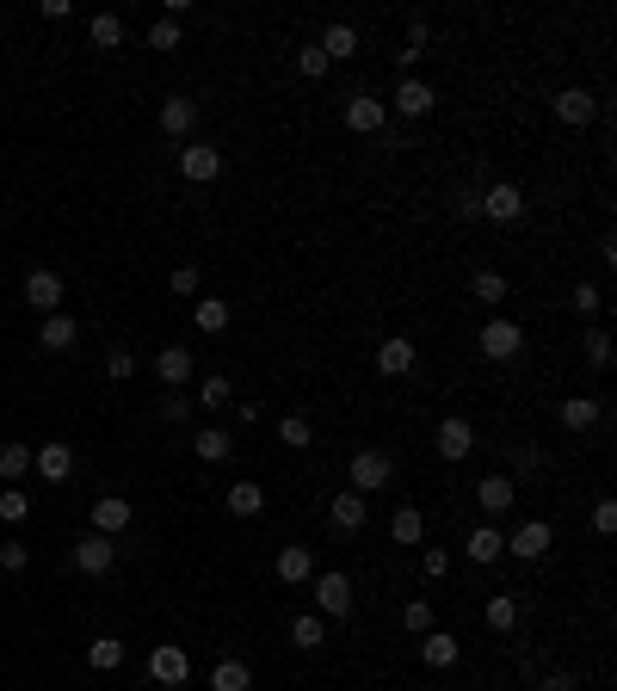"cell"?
I'll list each match as a JSON object with an SVG mask.
<instances>
[{"instance_id":"obj_1","label":"cell","mask_w":617,"mask_h":691,"mask_svg":"<svg viewBox=\"0 0 617 691\" xmlns=\"http://www.w3.org/2000/svg\"><path fill=\"white\" fill-rule=\"evenodd\" d=\"M309 593H315V617H352V574H340V568H328V574H315L309 580Z\"/></svg>"},{"instance_id":"obj_2","label":"cell","mask_w":617,"mask_h":691,"mask_svg":"<svg viewBox=\"0 0 617 691\" xmlns=\"http://www.w3.org/2000/svg\"><path fill=\"white\" fill-rule=\"evenodd\" d=\"M476 204H482L488 223H519V216H525V192L513 186V179H494L488 192H476Z\"/></svg>"},{"instance_id":"obj_3","label":"cell","mask_w":617,"mask_h":691,"mask_svg":"<svg viewBox=\"0 0 617 691\" xmlns=\"http://www.w3.org/2000/svg\"><path fill=\"white\" fill-rule=\"evenodd\" d=\"M432 451H439L445 463H463L469 451H476V426H469L463 414H445L439 432H432Z\"/></svg>"},{"instance_id":"obj_4","label":"cell","mask_w":617,"mask_h":691,"mask_svg":"<svg viewBox=\"0 0 617 691\" xmlns=\"http://www.w3.org/2000/svg\"><path fill=\"white\" fill-rule=\"evenodd\" d=\"M519 346H525V327L519 321H488L482 327V358H488V365H513Z\"/></svg>"},{"instance_id":"obj_5","label":"cell","mask_w":617,"mask_h":691,"mask_svg":"<svg viewBox=\"0 0 617 691\" xmlns=\"http://www.w3.org/2000/svg\"><path fill=\"white\" fill-rule=\"evenodd\" d=\"M550 543H556L550 519H525L513 537H506V556H519V562H543V556H550Z\"/></svg>"},{"instance_id":"obj_6","label":"cell","mask_w":617,"mask_h":691,"mask_svg":"<svg viewBox=\"0 0 617 691\" xmlns=\"http://www.w3.org/2000/svg\"><path fill=\"white\" fill-rule=\"evenodd\" d=\"M389 476H395L389 451H358L352 457V494H377V488H389Z\"/></svg>"},{"instance_id":"obj_7","label":"cell","mask_w":617,"mask_h":691,"mask_svg":"<svg viewBox=\"0 0 617 691\" xmlns=\"http://www.w3.org/2000/svg\"><path fill=\"white\" fill-rule=\"evenodd\" d=\"M149 679H155V685H186V679H192V654L179 648V642H161V648L149 654Z\"/></svg>"},{"instance_id":"obj_8","label":"cell","mask_w":617,"mask_h":691,"mask_svg":"<svg viewBox=\"0 0 617 691\" xmlns=\"http://www.w3.org/2000/svg\"><path fill=\"white\" fill-rule=\"evenodd\" d=\"M179 173H186L192 186H210V179L223 173V149H210V142H186V149H179Z\"/></svg>"},{"instance_id":"obj_9","label":"cell","mask_w":617,"mask_h":691,"mask_svg":"<svg viewBox=\"0 0 617 691\" xmlns=\"http://www.w3.org/2000/svg\"><path fill=\"white\" fill-rule=\"evenodd\" d=\"M25 303L38 309V315H62V272H50V266H38L25 278Z\"/></svg>"},{"instance_id":"obj_10","label":"cell","mask_w":617,"mask_h":691,"mask_svg":"<svg viewBox=\"0 0 617 691\" xmlns=\"http://www.w3.org/2000/svg\"><path fill=\"white\" fill-rule=\"evenodd\" d=\"M130 519H136V506H130L124 494H99V500H93V531H99V537L130 531Z\"/></svg>"},{"instance_id":"obj_11","label":"cell","mask_w":617,"mask_h":691,"mask_svg":"<svg viewBox=\"0 0 617 691\" xmlns=\"http://www.w3.org/2000/svg\"><path fill=\"white\" fill-rule=\"evenodd\" d=\"M550 105H556V118H562V124H574V130L599 118V93H587V87H562Z\"/></svg>"},{"instance_id":"obj_12","label":"cell","mask_w":617,"mask_h":691,"mask_svg":"<svg viewBox=\"0 0 617 691\" xmlns=\"http://www.w3.org/2000/svg\"><path fill=\"white\" fill-rule=\"evenodd\" d=\"M272 568H278L284 587H309V580H315V556H309V543H284Z\"/></svg>"},{"instance_id":"obj_13","label":"cell","mask_w":617,"mask_h":691,"mask_svg":"<svg viewBox=\"0 0 617 691\" xmlns=\"http://www.w3.org/2000/svg\"><path fill=\"white\" fill-rule=\"evenodd\" d=\"M383 112H389V105H383L377 93H352V99H346V130L377 136V130H383Z\"/></svg>"},{"instance_id":"obj_14","label":"cell","mask_w":617,"mask_h":691,"mask_svg":"<svg viewBox=\"0 0 617 691\" xmlns=\"http://www.w3.org/2000/svg\"><path fill=\"white\" fill-rule=\"evenodd\" d=\"M31 469H38V476L44 482H68V476H75V445H38V451H31Z\"/></svg>"},{"instance_id":"obj_15","label":"cell","mask_w":617,"mask_h":691,"mask_svg":"<svg viewBox=\"0 0 617 691\" xmlns=\"http://www.w3.org/2000/svg\"><path fill=\"white\" fill-rule=\"evenodd\" d=\"M112 562H118V543H112V537L93 531V537L75 543V568H81V574H112Z\"/></svg>"},{"instance_id":"obj_16","label":"cell","mask_w":617,"mask_h":691,"mask_svg":"<svg viewBox=\"0 0 617 691\" xmlns=\"http://www.w3.org/2000/svg\"><path fill=\"white\" fill-rule=\"evenodd\" d=\"M155 377H161L167 389H186V383H192V346H161V352H155Z\"/></svg>"},{"instance_id":"obj_17","label":"cell","mask_w":617,"mask_h":691,"mask_svg":"<svg viewBox=\"0 0 617 691\" xmlns=\"http://www.w3.org/2000/svg\"><path fill=\"white\" fill-rule=\"evenodd\" d=\"M457 654H463V642L445 636V630H426V636H420V661H426L432 673H451V667H457Z\"/></svg>"},{"instance_id":"obj_18","label":"cell","mask_w":617,"mask_h":691,"mask_svg":"<svg viewBox=\"0 0 617 691\" xmlns=\"http://www.w3.org/2000/svg\"><path fill=\"white\" fill-rule=\"evenodd\" d=\"M192 124H198V99H186V93L161 99V130H167V136L186 142V136H192Z\"/></svg>"},{"instance_id":"obj_19","label":"cell","mask_w":617,"mask_h":691,"mask_svg":"<svg viewBox=\"0 0 617 691\" xmlns=\"http://www.w3.org/2000/svg\"><path fill=\"white\" fill-rule=\"evenodd\" d=\"M432 105H439V93H432L420 75H408L402 87H395V112H402V118H426Z\"/></svg>"},{"instance_id":"obj_20","label":"cell","mask_w":617,"mask_h":691,"mask_svg":"<svg viewBox=\"0 0 617 691\" xmlns=\"http://www.w3.org/2000/svg\"><path fill=\"white\" fill-rule=\"evenodd\" d=\"M463 556L476 562V568H488V562H500V556H506V537H500L494 525H476V531L463 537Z\"/></svg>"},{"instance_id":"obj_21","label":"cell","mask_w":617,"mask_h":691,"mask_svg":"<svg viewBox=\"0 0 617 691\" xmlns=\"http://www.w3.org/2000/svg\"><path fill=\"white\" fill-rule=\"evenodd\" d=\"M75 340H81V321L75 315H44V327H38V346L44 352H68Z\"/></svg>"},{"instance_id":"obj_22","label":"cell","mask_w":617,"mask_h":691,"mask_svg":"<svg viewBox=\"0 0 617 691\" xmlns=\"http://www.w3.org/2000/svg\"><path fill=\"white\" fill-rule=\"evenodd\" d=\"M599 420H605L599 395H568V402H562V426H568V432H593Z\"/></svg>"},{"instance_id":"obj_23","label":"cell","mask_w":617,"mask_h":691,"mask_svg":"<svg viewBox=\"0 0 617 691\" xmlns=\"http://www.w3.org/2000/svg\"><path fill=\"white\" fill-rule=\"evenodd\" d=\"M377 371H383V377H408V371H414V340H402V334L383 340V346H377Z\"/></svg>"},{"instance_id":"obj_24","label":"cell","mask_w":617,"mask_h":691,"mask_svg":"<svg viewBox=\"0 0 617 691\" xmlns=\"http://www.w3.org/2000/svg\"><path fill=\"white\" fill-rule=\"evenodd\" d=\"M321 642H328V617H315V611H303V617H290V648H303V654H315Z\"/></svg>"},{"instance_id":"obj_25","label":"cell","mask_w":617,"mask_h":691,"mask_svg":"<svg viewBox=\"0 0 617 691\" xmlns=\"http://www.w3.org/2000/svg\"><path fill=\"white\" fill-rule=\"evenodd\" d=\"M210 691H253V667L235 661V654H229V661H216L210 667Z\"/></svg>"},{"instance_id":"obj_26","label":"cell","mask_w":617,"mask_h":691,"mask_svg":"<svg viewBox=\"0 0 617 691\" xmlns=\"http://www.w3.org/2000/svg\"><path fill=\"white\" fill-rule=\"evenodd\" d=\"M223 506H229L235 519H253V513H266V488H260V482H235V488L223 494Z\"/></svg>"},{"instance_id":"obj_27","label":"cell","mask_w":617,"mask_h":691,"mask_svg":"<svg viewBox=\"0 0 617 691\" xmlns=\"http://www.w3.org/2000/svg\"><path fill=\"white\" fill-rule=\"evenodd\" d=\"M321 56H328V62H346V56H358V31H352L346 19H334L328 31H321Z\"/></svg>"},{"instance_id":"obj_28","label":"cell","mask_w":617,"mask_h":691,"mask_svg":"<svg viewBox=\"0 0 617 691\" xmlns=\"http://www.w3.org/2000/svg\"><path fill=\"white\" fill-rule=\"evenodd\" d=\"M87 667H93V673H118V667H124V642H118V636H93V642H87Z\"/></svg>"},{"instance_id":"obj_29","label":"cell","mask_w":617,"mask_h":691,"mask_svg":"<svg viewBox=\"0 0 617 691\" xmlns=\"http://www.w3.org/2000/svg\"><path fill=\"white\" fill-rule=\"evenodd\" d=\"M328 519H334V531H346V537L365 531V494H334V513H328Z\"/></svg>"},{"instance_id":"obj_30","label":"cell","mask_w":617,"mask_h":691,"mask_svg":"<svg viewBox=\"0 0 617 691\" xmlns=\"http://www.w3.org/2000/svg\"><path fill=\"white\" fill-rule=\"evenodd\" d=\"M192 402H198V408H210V414H223V408H235V383H229V377H204Z\"/></svg>"},{"instance_id":"obj_31","label":"cell","mask_w":617,"mask_h":691,"mask_svg":"<svg viewBox=\"0 0 617 691\" xmlns=\"http://www.w3.org/2000/svg\"><path fill=\"white\" fill-rule=\"evenodd\" d=\"M87 38H93V50H118L124 44V19L118 13H93L87 19Z\"/></svg>"},{"instance_id":"obj_32","label":"cell","mask_w":617,"mask_h":691,"mask_svg":"<svg viewBox=\"0 0 617 691\" xmlns=\"http://www.w3.org/2000/svg\"><path fill=\"white\" fill-rule=\"evenodd\" d=\"M192 451H198L204 463H229V451H235V439H229V432H223V426H204V432H198V439H192Z\"/></svg>"},{"instance_id":"obj_33","label":"cell","mask_w":617,"mask_h":691,"mask_svg":"<svg viewBox=\"0 0 617 691\" xmlns=\"http://www.w3.org/2000/svg\"><path fill=\"white\" fill-rule=\"evenodd\" d=\"M476 500H482V513H506L519 494H513V476H488L482 488H476Z\"/></svg>"},{"instance_id":"obj_34","label":"cell","mask_w":617,"mask_h":691,"mask_svg":"<svg viewBox=\"0 0 617 691\" xmlns=\"http://www.w3.org/2000/svg\"><path fill=\"white\" fill-rule=\"evenodd\" d=\"M31 451H38V445H19V439H7V445H0V476H7V482H19L25 469H31Z\"/></svg>"},{"instance_id":"obj_35","label":"cell","mask_w":617,"mask_h":691,"mask_svg":"<svg viewBox=\"0 0 617 691\" xmlns=\"http://www.w3.org/2000/svg\"><path fill=\"white\" fill-rule=\"evenodd\" d=\"M426 537V519L414 513V506H402V513L389 519V543H420Z\"/></svg>"},{"instance_id":"obj_36","label":"cell","mask_w":617,"mask_h":691,"mask_svg":"<svg viewBox=\"0 0 617 691\" xmlns=\"http://www.w3.org/2000/svg\"><path fill=\"white\" fill-rule=\"evenodd\" d=\"M278 439H284L290 451H309V445H315V426H309L303 414H284V420H278Z\"/></svg>"},{"instance_id":"obj_37","label":"cell","mask_w":617,"mask_h":691,"mask_svg":"<svg viewBox=\"0 0 617 691\" xmlns=\"http://www.w3.org/2000/svg\"><path fill=\"white\" fill-rule=\"evenodd\" d=\"M513 624H519V599H513V593H494V599H488V630L506 636Z\"/></svg>"},{"instance_id":"obj_38","label":"cell","mask_w":617,"mask_h":691,"mask_svg":"<svg viewBox=\"0 0 617 691\" xmlns=\"http://www.w3.org/2000/svg\"><path fill=\"white\" fill-rule=\"evenodd\" d=\"M229 315H235V309H229L223 297H204V303H198V334H223Z\"/></svg>"},{"instance_id":"obj_39","label":"cell","mask_w":617,"mask_h":691,"mask_svg":"<svg viewBox=\"0 0 617 691\" xmlns=\"http://www.w3.org/2000/svg\"><path fill=\"white\" fill-rule=\"evenodd\" d=\"M469 290H476V297H482V303H488V309H494V303H506V278H500V272H494V266H482V272H476V278H469Z\"/></svg>"},{"instance_id":"obj_40","label":"cell","mask_w":617,"mask_h":691,"mask_svg":"<svg viewBox=\"0 0 617 691\" xmlns=\"http://www.w3.org/2000/svg\"><path fill=\"white\" fill-rule=\"evenodd\" d=\"M105 377L130 383V377H136V352H130V346H112V352H105Z\"/></svg>"},{"instance_id":"obj_41","label":"cell","mask_w":617,"mask_h":691,"mask_svg":"<svg viewBox=\"0 0 617 691\" xmlns=\"http://www.w3.org/2000/svg\"><path fill=\"white\" fill-rule=\"evenodd\" d=\"M179 38H186L179 19H155V25H149V50H179Z\"/></svg>"},{"instance_id":"obj_42","label":"cell","mask_w":617,"mask_h":691,"mask_svg":"<svg viewBox=\"0 0 617 691\" xmlns=\"http://www.w3.org/2000/svg\"><path fill=\"white\" fill-rule=\"evenodd\" d=\"M420 56H426V25L414 19V25H408V44H402V50H395V62H402V68H414Z\"/></svg>"},{"instance_id":"obj_43","label":"cell","mask_w":617,"mask_h":691,"mask_svg":"<svg viewBox=\"0 0 617 691\" xmlns=\"http://www.w3.org/2000/svg\"><path fill=\"white\" fill-rule=\"evenodd\" d=\"M297 68H303V75H309V81H321V75H328V68H334V62H328V56H321V44H303V50H297Z\"/></svg>"},{"instance_id":"obj_44","label":"cell","mask_w":617,"mask_h":691,"mask_svg":"<svg viewBox=\"0 0 617 691\" xmlns=\"http://www.w3.org/2000/svg\"><path fill=\"white\" fill-rule=\"evenodd\" d=\"M580 346H587V358H593L599 371L611 365V334H605V327H587V340H580Z\"/></svg>"},{"instance_id":"obj_45","label":"cell","mask_w":617,"mask_h":691,"mask_svg":"<svg viewBox=\"0 0 617 691\" xmlns=\"http://www.w3.org/2000/svg\"><path fill=\"white\" fill-rule=\"evenodd\" d=\"M31 513V494H19V488H7V494H0V519H7V525H19Z\"/></svg>"},{"instance_id":"obj_46","label":"cell","mask_w":617,"mask_h":691,"mask_svg":"<svg viewBox=\"0 0 617 691\" xmlns=\"http://www.w3.org/2000/svg\"><path fill=\"white\" fill-rule=\"evenodd\" d=\"M420 574H426V580H445V574H451V550H439V543H432V550L420 556Z\"/></svg>"},{"instance_id":"obj_47","label":"cell","mask_w":617,"mask_h":691,"mask_svg":"<svg viewBox=\"0 0 617 691\" xmlns=\"http://www.w3.org/2000/svg\"><path fill=\"white\" fill-rule=\"evenodd\" d=\"M402 624H408L414 636H426V630H432V605H426V599H408V611H402Z\"/></svg>"},{"instance_id":"obj_48","label":"cell","mask_w":617,"mask_h":691,"mask_svg":"<svg viewBox=\"0 0 617 691\" xmlns=\"http://www.w3.org/2000/svg\"><path fill=\"white\" fill-rule=\"evenodd\" d=\"M568 303H574V315H599L605 297H599V284H574V297H568Z\"/></svg>"},{"instance_id":"obj_49","label":"cell","mask_w":617,"mask_h":691,"mask_svg":"<svg viewBox=\"0 0 617 691\" xmlns=\"http://www.w3.org/2000/svg\"><path fill=\"white\" fill-rule=\"evenodd\" d=\"M186 414H192V395H179V389L161 395V420H186Z\"/></svg>"},{"instance_id":"obj_50","label":"cell","mask_w":617,"mask_h":691,"mask_svg":"<svg viewBox=\"0 0 617 691\" xmlns=\"http://www.w3.org/2000/svg\"><path fill=\"white\" fill-rule=\"evenodd\" d=\"M31 562V550H25V543H0V568H7V574H19Z\"/></svg>"},{"instance_id":"obj_51","label":"cell","mask_w":617,"mask_h":691,"mask_svg":"<svg viewBox=\"0 0 617 691\" xmlns=\"http://www.w3.org/2000/svg\"><path fill=\"white\" fill-rule=\"evenodd\" d=\"M593 531H599V537H611V531H617V506H611V500H599V506H593Z\"/></svg>"},{"instance_id":"obj_52","label":"cell","mask_w":617,"mask_h":691,"mask_svg":"<svg viewBox=\"0 0 617 691\" xmlns=\"http://www.w3.org/2000/svg\"><path fill=\"white\" fill-rule=\"evenodd\" d=\"M167 284H173V297H192V290H198V266H179Z\"/></svg>"},{"instance_id":"obj_53","label":"cell","mask_w":617,"mask_h":691,"mask_svg":"<svg viewBox=\"0 0 617 691\" xmlns=\"http://www.w3.org/2000/svg\"><path fill=\"white\" fill-rule=\"evenodd\" d=\"M513 469H519V476H537V469H543V451H537V445H525V451L513 457Z\"/></svg>"},{"instance_id":"obj_54","label":"cell","mask_w":617,"mask_h":691,"mask_svg":"<svg viewBox=\"0 0 617 691\" xmlns=\"http://www.w3.org/2000/svg\"><path fill=\"white\" fill-rule=\"evenodd\" d=\"M537 691H580V679H574V673H543Z\"/></svg>"}]
</instances>
